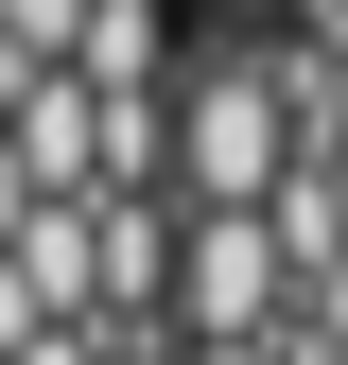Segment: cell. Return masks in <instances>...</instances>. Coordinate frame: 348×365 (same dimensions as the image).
I'll list each match as a JSON object with an SVG mask.
<instances>
[{"instance_id": "1", "label": "cell", "mask_w": 348, "mask_h": 365, "mask_svg": "<svg viewBox=\"0 0 348 365\" xmlns=\"http://www.w3.org/2000/svg\"><path fill=\"white\" fill-rule=\"evenodd\" d=\"M279 174H296L279 53H192L174 70V209H279Z\"/></svg>"}, {"instance_id": "2", "label": "cell", "mask_w": 348, "mask_h": 365, "mask_svg": "<svg viewBox=\"0 0 348 365\" xmlns=\"http://www.w3.org/2000/svg\"><path fill=\"white\" fill-rule=\"evenodd\" d=\"M296 261L261 209H174V348H279Z\"/></svg>"}, {"instance_id": "3", "label": "cell", "mask_w": 348, "mask_h": 365, "mask_svg": "<svg viewBox=\"0 0 348 365\" xmlns=\"http://www.w3.org/2000/svg\"><path fill=\"white\" fill-rule=\"evenodd\" d=\"M87 18H105V0H0V53H18V70H70Z\"/></svg>"}, {"instance_id": "4", "label": "cell", "mask_w": 348, "mask_h": 365, "mask_svg": "<svg viewBox=\"0 0 348 365\" xmlns=\"http://www.w3.org/2000/svg\"><path fill=\"white\" fill-rule=\"evenodd\" d=\"M35 331H70V313H53V296H35V279H18V261H0V365H18Z\"/></svg>"}, {"instance_id": "5", "label": "cell", "mask_w": 348, "mask_h": 365, "mask_svg": "<svg viewBox=\"0 0 348 365\" xmlns=\"http://www.w3.org/2000/svg\"><path fill=\"white\" fill-rule=\"evenodd\" d=\"M35 209H53V192H35V157H18V140H0V244H18V226H35Z\"/></svg>"}, {"instance_id": "6", "label": "cell", "mask_w": 348, "mask_h": 365, "mask_svg": "<svg viewBox=\"0 0 348 365\" xmlns=\"http://www.w3.org/2000/svg\"><path fill=\"white\" fill-rule=\"evenodd\" d=\"M174 365H296V348H174Z\"/></svg>"}, {"instance_id": "7", "label": "cell", "mask_w": 348, "mask_h": 365, "mask_svg": "<svg viewBox=\"0 0 348 365\" xmlns=\"http://www.w3.org/2000/svg\"><path fill=\"white\" fill-rule=\"evenodd\" d=\"M209 18H279V0H209Z\"/></svg>"}]
</instances>
